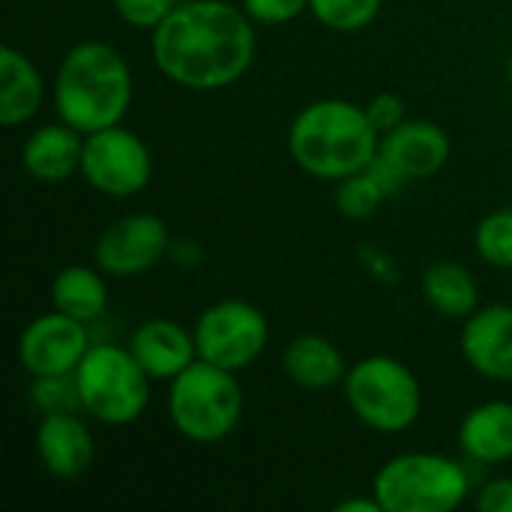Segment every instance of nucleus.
Instances as JSON below:
<instances>
[{"instance_id": "nucleus-1", "label": "nucleus", "mask_w": 512, "mask_h": 512, "mask_svg": "<svg viewBox=\"0 0 512 512\" xmlns=\"http://www.w3.org/2000/svg\"><path fill=\"white\" fill-rule=\"evenodd\" d=\"M255 54V21L231 0H180L150 33L153 66L192 93L237 84L252 69Z\"/></svg>"}, {"instance_id": "nucleus-2", "label": "nucleus", "mask_w": 512, "mask_h": 512, "mask_svg": "<svg viewBox=\"0 0 512 512\" xmlns=\"http://www.w3.org/2000/svg\"><path fill=\"white\" fill-rule=\"evenodd\" d=\"M135 99L132 66L120 48L102 39L75 42L51 78V105L81 135L126 120Z\"/></svg>"}, {"instance_id": "nucleus-3", "label": "nucleus", "mask_w": 512, "mask_h": 512, "mask_svg": "<svg viewBox=\"0 0 512 512\" xmlns=\"http://www.w3.org/2000/svg\"><path fill=\"white\" fill-rule=\"evenodd\" d=\"M381 132L366 105L351 99H315L303 105L288 126V153L294 165L324 183H339L363 171L378 156Z\"/></svg>"}, {"instance_id": "nucleus-4", "label": "nucleus", "mask_w": 512, "mask_h": 512, "mask_svg": "<svg viewBox=\"0 0 512 512\" xmlns=\"http://www.w3.org/2000/svg\"><path fill=\"white\" fill-rule=\"evenodd\" d=\"M168 420L180 438L198 447H213L231 438L243 420L240 375L222 366L195 360L183 375L168 384Z\"/></svg>"}, {"instance_id": "nucleus-5", "label": "nucleus", "mask_w": 512, "mask_h": 512, "mask_svg": "<svg viewBox=\"0 0 512 512\" xmlns=\"http://www.w3.org/2000/svg\"><path fill=\"white\" fill-rule=\"evenodd\" d=\"M468 468L447 453L408 450L390 456L372 477L384 512H453L471 498Z\"/></svg>"}, {"instance_id": "nucleus-6", "label": "nucleus", "mask_w": 512, "mask_h": 512, "mask_svg": "<svg viewBox=\"0 0 512 512\" xmlns=\"http://www.w3.org/2000/svg\"><path fill=\"white\" fill-rule=\"evenodd\" d=\"M348 411L378 435H402L423 414V387L414 369L390 354H369L348 366L342 381Z\"/></svg>"}, {"instance_id": "nucleus-7", "label": "nucleus", "mask_w": 512, "mask_h": 512, "mask_svg": "<svg viewBox=\"0 0 512 512\" xmlns=\"http://www.w3.org/2000/svg\"><path fill=\"white\" fill-rule=\"evenodd\" d=\"M78 408L102 426H132L150 405L153 378L132 357L129 345L93 342L72 372Z\"/></svg>"}, {"instance_id": "nucleus-8", "label": "nucleus", "mask_w": 512, "mask_h": 512, "mask_svg": "<svg viewBox=\"0 0 512 512\" xmlns=\"http://www.w3.org/2000/svg\"><path fill=\"white\" fill-rule=\"evenodd\" d=\"M198 360L222 366L228 372H243L261 360L270 342V321L264 309L249 300L225 297L210 303L192 324Z\"/></svg>"}, {"instance_id": "nucleus-9", "label": "nucleus", "mask_w": 512, "mask_h": 512, "mask_svg": "<svg viewBox=\"0 0 512 512\" xmlns=\"http://www.w3.org/2000/svg\"><path fill=\"white\" fill-rule=\"evenodd\" d=\"M153 177V153L147 141L123 123L84 135L81 180L105 198H132Z\"/></svg>"}, {"instance_id": "nucleus-10", "label": "nucleus", "mask_w": 512, "mask_h": 512, "mask_svg": "<svg viewBox=\"0 0 512 512\" xmlns=\"http://www.w3.org/2000/svg\"><path fill=\"white\" fill-rule=\"evenodd\" d=\"M171 255V231L156 213H126L102 228L93 264L111 279H138Z\"/></svg>"}, {"instance_id": "nucleus-11", "label": "nucleus", "mask_w": 512, "mask_h": 512, "mask_svg": "<svg viewBox=\"0 0 512 512\" xmlns=\"http://www.w3.org/2000/svg\"><path fill=\"white\" fill-rule=\"evenodd\" d=\"M90 345V324L48 309L24 324V330L18 333L15 357L30 378H60L78 369Z\"/></svg>"}, {"instance_id": "nucleus-12", "label": "nucleus", "mask_w": 512, "mask_h": 512, "mask_svg": "<svg viewBox=\"0 0 512 512\" xmlns=\"http://www.w3.org/2000/svg\"><path fill=\"white\" fill-rule=\"evenodd\" d=\"M450 153L453 141L447 129L423 117H408L396 129L384 132L378 144V159L387 162L405 180V186L441 174L450 162Z\"/></svg>"}, {"instance_id": "nucleus-13", "label": "nucleus", "mask_w": 512, "mask_h": 512, "mask_svg": "<svg viewBox=\"0 0 512 512\" xmlns=\"http://www.w3.org/2000/svg\"><path fill=\"white\" fill-rule=\"evenodd\" d=\"M81 411L42 414L36 423L33 447L42 471L54 480H81L96 462V438Z\"/></svg>"}, {"instance_id": "nucleus-14", "label": "nucleus", "mask_w": 512, "mask_h": 512, "mask_svg": "<svg viewBox=\"0 0 512 512\" xmlns=\"http://www.w3.org/2000/svg\"><path fill=\"white\" fill-rule=\"evenodd\" d=\"M459 348L465 363L486 381L512 384V306L486 303L462 321Z\"/></svg>"}, {"instance_id": "nucleus-15", "label": "nucleus", "mask_w": 512, "mask_h": 512, "mask_svg": "<svg viewBox=\"0 0 512 512\" xmlns=\"http://www.w3.org/2000/svg\"><path fill=\"white\" fill-rule=\"evenodd\" d=\"M129 351L141 363V369L162 384H171L198 360L192 327L174 318H150L138 324L129 336Z\"/></svg>"}, {"instance_id": "nucleus-16", "label": "nucleus", "mask_w": 512, "mask_h": 512, "mask_svg": "<svg viewBox=\"0 0 512 512\" xmlns=\"http://www.w3.org/2000/svg\"><path fill=\"white\" fill-rule=\"evenodd\" d=\"M81 153H84V135L57 117L54 123L36 126L24 138L21 165L30 180L42 186H60L69 177L81 174Z\"/></svg>"}, {"instance_id": "nucleus-17", "label": "nucleus", "mask_w": 512, "mask_h": 512, "mask_svg": "<svg viewBox=\"0 0 512 512\" xmlns=\"http://www.w3.org/2000/svg\"><path fill=\"white\" fill-rule=\"evenodd\" d=\"M456 444L465 462L495 468L512 462V402L510 399H489L474 405L459 429Z\"/></svg>"}, {"instance_id": "nucleus-18", "label": "nucleus", "mask_w": 512, "mask_h": 512, "mask_svg": "<svg viewBox=\"0 0 512 512\" xmlns=\"http://www.w3.org/2000/svg\"><path fill=\"white\" fill-rule=\"evenodd\" d=\"M48 96L42 69L15 45L0 48V123L6 129L30 123Z\"/></svg>"}, {"instance_id": "nucleus-19", "label": "nucleus", "mask_w": 512, "mask_h": 512, "mask_svg": "<svg viewBox=\"0 0 512 512\" xmlns=\"http://www.w3.org/2000/svg\"><path fill=\"white\" fill-rule=\"evenodd\" d=\"M348 366L342 351L333 339L321 333H300L294 336L282 351V372L285 378L309 393H324L333 387H342Z\"/></svg>"}, {"instance_id": "nucleus-20", "label": "nucleus", "mask_w": 512, "mask_h": 512, "mask_svg": "<svg viewBox=\"0 0 512 512\" xmlns=\"http://www.w3.org/2000/svg\"><path fill=\"white\" fill-rule=\"evenodd\" d=\"M108 276L96 264H69L54 273L48 297L51 309L81 321L96 324L108 312Z\"/></svg>"}, {"instance_id": "nucleus-21", "label": "nucleus", "mask_w": 512, "mask_h": 512, "mask_svg": "<svg viewBox=\"0 0 512 512\" xmlns=\"http://www.w3.org/2000/svg\"><path fill=\"white\" fill-rule=\"evenodd\" d=\"M420 294L432 312L450 321H465L480 303V285L474 273L459 261H435L420 276Z\"/></svg>"}, {"instance_id": "nucleus-22", "label": "nucleus", "mask_w": 512, "mask_h": 512, "mask_svg": "<svg viewBox=\"0 0 512 512\" xmlns=\"http://www.w3.org/2000/svg\"><path fill=\"white\" fill-rule=\"evenodd\" d=\"M333 204L339 210V216L351 219V222H360V219H369L381 210V204L390 198L384 192V186L375 180V174L369 171V165L351 177H342L339 183H333Z\"/></svg>"}, {"instance_id": "nucleus-23", "label": "nucleus", "mask_w": 512, "mask_h": 512, "mask_svg": "<svg viewBox=\"0 0 512 512\" xmlns=\"http://www.w3.org/2000/svg\"><path fill=\"white\" fill-rule=\"evenodd\" d=\"M384 0H309L312 18L333 33H360L378 21Z\"/></svg>"}, {"instance_id": "nucleus-24", "label": "nucleus", "mask_w": 512, "mask_h": 512, "mask_svg": "<svg viewBox=\"0 0 512 512\" xmlns=\"http://www.w3.org/2000/svg\"><path fill=\"white\" fill-rule=\"evenodd\" d=\"M474 249L483 264L512 270V207L486 213L474 228Z\"/></svg>"}, {"instance_id": "nucleus-25", "label": "nucleus", "mask_w": 512, "mask_h": 512, "mask_svg": "<svg viewBox=\"0 0 512 512\" xmlns=\"http://www.w3.org/2000/svg\"><path fill=\"white\" fill-rule=\"evenodd\" d=\"M30 402L33 408L42 414H54V411H81L78 408V393H75V381L72 375H60V378H30Z\"/></svg>"}, {"instance_id": "nucleus-26", "label": "nucleus", "mask_w": 512, "mask_h": 512, "mask_svg": "<svg viewBox=\"0 0 512 512\" xmlns=\"http://www.w3.org/2000/svg\"><path fill=\"white\" fill-rule=\"evenodd\" d=\"M177 3L180 0H111V9L126 27L153 33Z\"/></svg>"}, {"instance_id": "nucleus-27", "label": "nucleus", "mask_w": 512, "mask_h": 512, "mask_svg": "<svg viewBox=\"0 0 512 512\" xmlns=\"http://www.w3.org/2000/svg\"><path fill=\"white\" fill-rule=\"evenodd\" d=\"M240 6L255 24L264 27H279L309 12V0H240Z\"/></svg>"}, {"instance_id": "nucleus-28", "label": "nucleus", "mask_w": 512, "mask_h": 512, "mask_svg": "<svg viewBox=\"0 0 512 512\" xmlns=\"http://www.w3.org/2000/svg\"><path fill=\"white\" fill-rule=\"evenodd\" d=\"M366 114H369V120L375 123V129L384 135V132H390V129H396L399 123L408 120V105H405V99H402L399 93L384 90V93H375V96L366 102Z\"/></svg>"}, {"instance_id": "nucleus-29", "label": "nucleus", "mask_w": 512, "mask_h": 512, "mask_svg": "<svg viewBox=\"0 0 512 512\" xmlns=\"http://www.w3.org/2000/svg\"><path fill=\"white\" fill-rule=\"evenodd\" d=\"M474 507L480 512H512V477H492L480 486Z\"/></svg>"}, {"instance_id": "nucleus-30", "label": "nucleus", "mask_w": 512, "mask_h": 512, "mask_svg": "<svg viewBox=\"0 0 512 512\" xmlns=\"http://www.w3.org/2000/svg\"><path fill=\"white\" fill-rule=\"evenodd\" d=\"M336 512H384V510H381L378 498H375V495H372V489H369V495H366V498H345V501H339V504H336Z\"/></svg>"}, {"instance_id": "nucleus-31", "label": "nucleus", "mask_w": 512, "mask_h": 512, "mask_svg": "<svg viewBox=\"0 0 512 512\" xmlns=\"http://www.w3.org/2000/svg\"><path fill=\"white\" fill-rule=\"evenodd\" d=\"M507 78H510V81H512V60H510V63H507Z\"/></svg>"}]
</instances>
